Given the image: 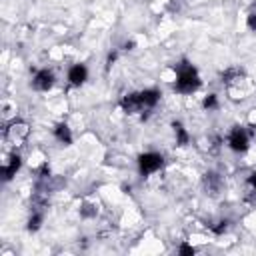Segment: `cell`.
Returning <instances> with one entry per match:
<instances>
[{
  "instance_id": "obj_7",
  "label": "cell",
  "mask_w": 256,
  "mask_h": 256,
  "mask_svg": "<svg viewBox=\"0 0 256 256\" xmlns=\"http://www.w3.org/2000/svg\"><path fill=\"white\" fill-rule=\"evenodd\" d=\"M20 168H22V158H20V154H16V152L8 154V156H6V160L2 162V168H0L2 180H4V182H10V180L18 174V170H20Z\"/></svg>"
},
{
  "instance_id": "obj_16",
  "label": "cell",
  "mask_w": 256,
  "mask_h": 256,
  "mask_svg": "<svg viewBox=\"0 0 256 256\" xmlns=\"http://www.w3.org/2000/svg\"><path fill=\"white\" fill-rule=\"evenodd\" d=\"M246 26L250 32H256V10H252L248 16H246Z\"/></svg>"
},
{
  "instance_id": "obj_4",
  "label": "cell",
  "mask_w": 256,
  "mask_h": 256,
  "mask_svg": "<svg viewBox=\"0 0 256 256\" xmlns=\"http://www.w3.org/2000/svg\"><path fill=\"white\" fill-rule=\"evenodd\" d=\"M138 172L140 176H150L156 174L164 166V156L160 152H144L138 156Z\"/></svg>"
},
{
  "instance_id": "obj_17",
  "label": "cell",
  "mask_w": 256,
  "mask_h": 256,
  "mask_svg": "<svg viewBox=\"0 0 256 256\" xmlns=\"http://www.w3.org/2000/svg\"><path fill=\"white\" fill-rule=\"evenodd\" d=\"M194 252H196V250H194L190 244H180V246H178V254H190V256H192Z\"/></svg>"
},
{
  "instance_id": "obj_12",
  "label": "cell",
  "mask_w": 256,
  "mask_h": 256,
  "mask_svg": "<svg viewBox=\"0 0 256 256\" xmlns=\"http://www.w3.org/2000/svg\"><path fill=\"white\" fill-rule=\"evenodd\" d=\"M42 222H44V212L42 210H32V214L26 222V230L28 232H38L42 228Z\"/></svg>"
},
{
  "instance_id": "obj_15",
  "label": "cell",
  "mask_w": 256,
  "mask_h": 256,
  "mask_svg": "<svg viewBox=\"0 0 256 256\" xmlns=\"http://www.w3.org/2000/svg\"><path fill=\"white\" fill-rule=\"evenodd\" d=\"M228 226H230V220H220L216 226H212V232L214 234H224L228 230Z\"/></svg>"
},
{
  "instance_id": "obj_13",
  "label": "cell",
  "mask_w": 256,
  "mask_h": 256,
  "mask_svg": "<svg viewBox=\"0 0 256 256\" xmlns=\"http://www.w3.org/2000/svg\"><path fill=\"white\" fill-rule=\"evenodd\" d=\"M220 104H218V96L216 94H208V96H204V100H202V108L204 110H216Z\"/></svg>"
},
{
  "instance_id": "obj_11",
  "label": "cell",
  "mask_w": 256,
  "mask_h": 256,
  "mask_svg": "<svg viewBox=\"0 0 256 256\" xmlns=\"http://www.w3.org/2000/svg\"><path fill=\"white\" fill-rule=\"evenodd\" d=\"M204 188L210 192V194H216L220 188H222V178L214 172H206L204 174Z\"/></svg>"
},
{
  "instance_id": "obj_1",
  "label": "cell",
  "mask_w": 256,
  "mask_h": 256,
  "mask_svg": "<svg viewBox=\"0 0 256 256\" xmlns=\"http://www.w3.org/2000/svg\"><path fill=\"white\" fill-rule=\"evenodd\" d=\"M202 86V78L196 70L194 64H190L188 60H182L180 64H176V82H174V90L178 94H192Z\"/></svg>"
},
{
  "instance_id": "obj_9",
  "label": "cell",
  "mask_w": 256,
  "mask_h": 256,
  "mask_svg": "<svg viewBox=\"0 0 256 256\" xmlns=\"http://www.w3.org/2000/svg\"><path fill=\"white\" fill-rule=\"evenodd\" d=\"M52 134H54V138H56L62 146H70V144H72V140H74L72 130H70V126H68L66 122H58V124H54Z\"/></svg>"
},
{
  "instance_id": "obj_8",
  "label": "cell",
  "mask_w": 256,
  "mask_h": 256,
  "mask_svg": "<svg viewBox=\"0 0 256 256\" xmlns=\"http://www.w3.org/2000/svg\"><path fill=\"white\" fill-rule=\"evenodd\" d=\"M66 80H68L70 86H76V88L82 86V84L88 80V68H86V64H80V62L72 64V66L68 68Z\"/></svg>"
},
{
  "instance_id": "obj_18",
  "label": "cell",
  "mask_w": 256,
  "mask_h": 256,
  "mask_svg": "<svg viewBox=\"0 0 256 256\" xmlns=\"http://www.w3.org/2000/svg\"><path fill=\"white\" fill-rule=\"evenodd\" d=\"M116 58H118V52H110V54H108V58H106V70L112 66V62H114Z\"/></svg>"
},
{
  "instance_id": "obj_14",
  "label": "cell",
  "mask_w": 256,
  "mask_h": 256,
  "mask_svg": "<svg viewBox=\"0 0 256 256\" xmlns=\"http://www.w3.org/2000/svg\"><path fill=\"white\" fill-rule=\"evenodd\" d=\"M246 188H248V192L256 198V172H252V174L246 178Z\"/></svg>"
},
{
  "instance_id": "obj_5",
  "label": "cell",
  "mask_w": 256,
  "mask_h": 256,
  "mask_svg": "<svg viewBox=\"0 0 256 256\" xmlns=\"http://www.w3.org/2000/svg\"><path fill=\"white\" fill-rule=\"evenodd\" d=\"M54 82H56L54 72H52L50 68H40V70L34 72V76H32V80H30V86H32L36 92H48V90H52Z\"/></svg>"
},
{
  "instance_id": "obj_3",
  "label": "cell",
  "mask_w": 256,
  "mask_h": 256,
  "mask_svg": "<svg viewBox=\"0 0 256 256\" xmlns=\"http://www.w3.org/2000/svg\"><path fill=\"white\" fill-rule=\"evenodd\" d=\"M226 142H228V148H230L232 152L244 154V152L250 148V134H248V130H246L244 126H238V124H236V126L230 128Z\"/></svg>"
},
{
  "instance_id": "obj_6",
  "label": "cell",
  "mask_w": 256,
  "mask_h": 256,
  "mask_svg": "<svg viewBox=\"0 0 256 256\" xmlns=\"http://www.w3.org/2000/svg\"><path fill=\"white\" fill-rule=\"evenodd\" d=\"M136 98H138V108L140 112H150L162 98V92L158 88H144L140 92H136Z\"/></svg>"
},
{
  "instance_id": "obj_10",
  "label": "cell",
  "mask_w": 256,
  "mask_h": 256,
  "mask_svg": "<svg viewBox=\"0 0 256 256\" xmlns=\"http://www.w3.org/2000/svg\"><path fill=\"white\" fill-rule=\"evenodd\" d=\"M172 130H174L176 146H188V142H190V134H188V130L184 128V124L178 122V120H174V122H172Z\"/></svg>"
},
{
  "instance_id": "obj_2",
  "label": "cell",
  "mask_w": 256,
  "mask_h": 256,
  "mask_svg": "<svg viewBox=\"0 0 256 256\" xmlns=\"http://www.w3.org/2000/svg\"><path fill=\"white\" fill-rule=\"evenodd\" d=\"M2 134H4V140L10 146H22L28 140V136H30V126H28L26 120L16 118V120H12L10 124L4 126V132Z\"/></svg>"
}]
</instances>
